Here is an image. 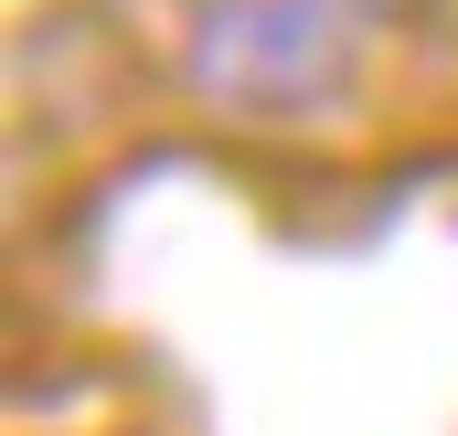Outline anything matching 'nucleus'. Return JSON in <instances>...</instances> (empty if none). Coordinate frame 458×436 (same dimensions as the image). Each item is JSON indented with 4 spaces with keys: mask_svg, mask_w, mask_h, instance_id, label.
Returning a JSON list of instances; mask_svg holds the SVG:
<instances>
[{
    "mask_svg": "<svg viewBox=\"0 0 458 436\" xmlns=\"http://www.w3.org/2000/svg\"><path fill=\"white\" fill-rule=\"evenodd\" d=\"M182 75L245 117H310L352 86V21L331 0H203Z\"/></svg>",
    "mask_w": 458,
    "mask_h": 436,
    "instance_id": "1",
    "label": "nucleus"
},
{
    "mask_svg": "<svg viewBox=\"0 0 458 436\" xmlns=\"http://www.w3.org/2000/svg\"><path fill=\"white\" fill-rule=\"evenodd\" d=\"M331 11H405V0H331Z\"/></svg>",
    "mask_w": 458,
    "mask_h": 436,
    "instance_id": "2",
    "label": "nucleus"
}]
</instances>
